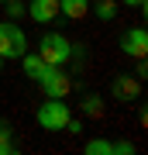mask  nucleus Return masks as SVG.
<instances>
[{
    "label": "nucleus",
    "mask_w": 148,
    "mask_h": 155,
    "mask_svg": "<svg viewBox=\"0 0 148 155\" xmlns=\"http://www.w3.org/2000/svg\"><path fill=\"white\" fill-rule=\"evenodd\" d=\"M0 134H7V138H14V127H11V121H7V117H0Z\"/></svg>",
    "instance_id": "17"
},
{
    "label": "nucleus",
    "mask_w": 148,
    "mask_h": 155,
    "mask_svg": "<svg viewBox=\"0 0 148 155\" xmlns=\"http://www.w3.org/2000/svg\"><path fill=\"white\" fill-rule=\"evenodd\" d=\"M145 72H148V62H145V55H141V59L134 62V72H131V76H138V79H145Z\"/></svg>",
    "instance_id": "16"
},
{
    "label": "nucleus",
    "mask_w": 148,
    "mask_h": 155,
    "mask_svg": "<svg viewBox=\"0 0 148 155\" xmlns=\"http://www.w3.org/2000/svg\"><path fill=\"white\" fill-rule=\"evenodd\" d=\"M21 69H24L28 79H38L41 72H45V59L38 55V52H35V55H31V52H24V55H21Z\"/></svg>",
    "instance_id": "9"
},
{
    "label": "nucleus",
    "mask_w": 148,
    "mask_h": 155,
    "mask_svg": "<svg viewBox=\"0 0 148 155\" xmlns=\"http://www.w3.org/2000/svg\"><path fill=\"white\" fill-rule=\"evenodd\" d=\"M121 4H124V7H141V11H145V4H148V0H121Z\"/></svg>",
    "instance_id": "18"
},
{
    "label": "nucleus",
    "mask_w": 148,
    "mask_h": 155,
    "mask_svg": "<svg viewBox=\"0 0 148 155\" xmlns=\"http://www.w3.org/2000/svg\"><path fill=\"white\" fill-rule=\"evenodd\" d=\"M0 4H4V0H0Z\"/></svg>",
    "instance_id": "20"
},
{
    "label": "nucleus",
    "mask_w": 148,
    "mask_h": 155,
    "mask_svg": "<svg viewBox=\"0 0 148 155\" xmlns=\"http://www.w3.org/2000/svg\"><path fill=\"white\" fill-rule=\"evenodd\" d=\"M17 152V141L7 138V134H0V155H14Z\"/></svg>",
    "instance_id": "14"
},
{
    "label": "nucleus",
    "mask_w": 148,
    "mask_h": 155,
    "mask_svg": "<svg viewBox=\"0 0 148 155\" xmlns=\"http://www.w3.org/2000/svg\"><path fill=\"white\" fill-rule=\"evenodd\" d=\"M38 55L45 59V66H66L76 55V45L66 35H59V31H45L41 41H38Z\"/></svg>",
    "instance_id": "1"
},
{
    "label": "nucleus",
    "mask_w": 148,
    "mask_h": 155,
    "mask_svg": "<svg viewBox=\"0 0 148 155\" xmlns=\"http://www.w3.org/2000/svg\"><path fill=\"white\" fill-rule=\"evenodd\" d=\"M59 14L69 21H83L90 14V0H59Z\"/></svg>",
    "instance_id": "8"
},
{
    "label": "nucleus",
    "mask_w": 148,
    "mask_h": 155,
    "mask_svg": "<svg viewBox=\"0 0 148 155\" xmlns=\"http://www.w3.org/2000/svg\"><path fill=\"white\" fill-rule=\"evenodd\" d=\"M79 107H83V114H86V117H100V114H104V104H100L97 93H86Z\"/></svg>",
    "instance_id": "10"
},
{
    "label": "nucleus",
    "mask_w": 148,
    "mask_h": 155,
    "mask_svg": "<svg viewBox=\"0 0 148 155\" xmlns=\"http://www.w3.org/2000/svg\"><path fill=\"white\" fill-rule=\"evenodd\" d=\"M35 83L45 90V97H55V100H66L72 90V79H69V72H62V66H45V72Z\"/></svg>",
    "instance_id": "3"
},
{
    "label": "nucleus",
    "mask_w": 148,
    "mask_h": 155,
    "mask_svg": "<svg viewBox=\"0 0 148 155\" xmlns=\"http://www.w3.org/2000/svg\"><path fill=\"white\" fill-rule=\"evenodd\" d=\"M86 155H114V141H107V138L86 141Z\"/></svg>",
    "instance_id": "11"
},
{
    "label": "nucleus",
    "mask_w": 148,
    "mask_h": 155,
    "mask_svg": "<svg viewBox=\"0 0 148 155\" xmlns=\"http://www.w3.org/2000/svg\"><path fill=\"white\" fill-rule=\"evenodd\" d=\"M110 97L121 100V104H131V100L141 97V79L138 76H114V83H110Z\"/></svg>",
    "instance_id": "5"
},
{
    "label": "nucleus",
    "mask_w": 148,
    "mask_h": 155,
    "mask_svg": "<svg viewBox=\"0 0 148 155\" xmlns=\"http://www.w3.org/2000/svg\"><path fill=\"white\" fill-rule=\"evenodd\" d=\"M121 52L124 55H134V59H141L145 52H148V31L138 24V28H127L121 35Z\"/></svg>",
    "instance_id": "6"
},
{
    "label": "nucleus",
    "mask_w": 148,
    "mask_h": 155,
    "mask_svg": "<svg viewBox=\"0 0 148 155\" xmlns=\"http://www.w3.org/2000/svg\"><path fill=\"white\" fill-rule=\"evenodd\" d=\"M97 17L100 21H114L117 17V0H97Z\"/></svg>",
    "instance_id": "13"
},
{
    "label": "nucleus",
    "mask_w": 148,
    "mask_h": 155,
    "mask_svg": "<svg viewBox=\"0 0 148 155\" xmlns=\"http://www.w3.org/2000/svg\"><path fill=\"white\" fill-rule=\"evenodd\" d=\"M28 14L38 24H52L59 17V0H28Z\"/></svg>",
    "instance_id": "7"
},
{
    "label": "nucleus",
    "mask_w": 148,
    "mask_h": 155,
    "mask_svg": "<svg viewBox=\"0 0 148 155\" xmlns=\"http://www.w3.org/2000/svg\"><path fill=\"white\" fill-rule=\"evenodd\" d=\"M114 155H134V145L131 141H114Z\"/></svg>",
    "instance_id": "15"
},
{
    "label": "nucleus",
    "mask_w": 148,
    "mask_h": 155,
    "mask_svg": "<svg viewBox=\"0 0 148 155\" xmlns=\"http://www.w3.org/2000/svg\"><path fill=\"white\" fill-rule=\"evenodd\" d=\"M0 69H4V59H0Z\"/></svg>",
    "instance_id": "19"
},
{
    "label": "nucleus",
    "mask_w": 148,
    "mask_h": 155,
    "mask_svg": "<svg viewBox=\"0 0 148 155\" xmlns=\"http://www.w3.org/2000/svg\"><path fill=\"white\" fill-rule=\"evenodd\" d=\"M28 52V35L14 21H0V59H21Z\"/></svg>",
    "instance_id": "2"
},
{
    "label": "nucleus",
    "mask_w": 148,
    "mask_h": 155,
    "mask_svg": "<svg viewBox=\"0 0 148 155\" xmlns=\"http://www.w3.org/2000/svg\"><path fill=\"white\" fill-rule=\"evenodd\" d=\"M69 117H72L69 104H62V100H55V97H48V104L38 107V124L45 131H66Z\"/></svg>",
    "instance_id": "4"
},
{
    "label": "nucleus",
    "mask_w": 148,
    "mask_h": 155,
    "mask_svg": "<svg viewBox=\"0 0 148 155\" xmlns=\"http://www.w3.org/2000/svg\"><path fill=\"white\" fill-rule=\"evenodd\" d=\"M4 11H7V21H21L28 14V4L24 0H4Z\"/></svg>",
    "instance_id": "12"
}]
</instances>
